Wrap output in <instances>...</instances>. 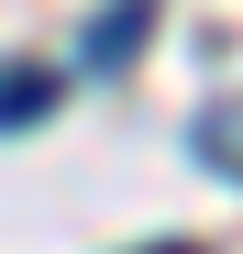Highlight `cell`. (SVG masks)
<instances>
[{
  "instance_id": "cell-3",
  "label": "cell",
  "mask_w": 243,
  "mask_h": 254,
  "mask_svg": "<svg viewBox=\"0 0 243 254\" xmlns=\"http://www.w3.org/2000/svg\"><path fill=\"white\" fill-rule=\"evenodd\" d=\"M144 254H199V243H144Z\"/></svg>"
},
{
  "instance_id": "cell-1",
  "label": "cell",
  "mask_w": 243,
  "mask_h": 254,
  "mask_svg": "<svg viewBox=\"0 0 243 254\" xmlns=\"http://www.w3.org/2000/svg\"><path fill=\"white\" fill-rule=\"evenodd\" d=\"M144 33H155V0H111V22L89 33V45H77V66H133V45H144Z\"/></svg>"
},
{
  "instance_id": "cell-2",
  "label": "cell",
  "mask_w": 243,
  "mask_h": 254,
  "mask_svg": "<svg viewBox=\"0 0 243 254\" xmlns=\"http://www.w3.org/2000/svg\"><path fill=\"white\" fill-rule=\"evenodd\" d=\"M56 111V77L45 66H11V77H0V133H22V122H45Z\"/></svg>"
}]
</instances>
